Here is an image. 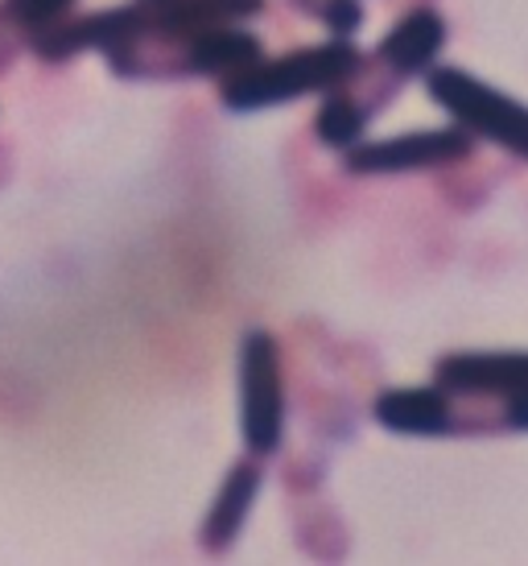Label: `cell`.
<instances>
[{"mask_svg":"<svg viewBox=\"0 0 528 566\" xmlns=\"http://www.w3.org/2000/svg\"><path fill=\"white\" fill-rule=\"evenodd\" d=\"M442 46H446V21H442L437 9L421 4V9H409V13L380 38L376 59L389 66L392 75L409 80V75H425V71L437 63Z\"/></svg>","mask_w":528,"mask_h":566,"instance_id":"cell-7","label":"cell"},{"mask_svg":"<svg viewBox=\"0 0 528 566\" xmlns=\"http://www.w3.org/2000/svg\"><path fill=\"white\" fill-rule=\"evenodd\" d=\"M264 59V46L256 33L232 30V25H211L190 38L187 66L190 75H211V80H228L240 75Z\"/></svg>","mask_w":528,"mask_h":566,"instance_id":"cell-9","label":"cell"},{"mask_svg":"<svg viewBox=\"0 0 528 566\" xmlns=\"http://www.w3.org/2000/svg\"><path fill=\"white\" fill-rule=\"evenodd\" d=\"M434 380L451 394L528 397V352H451L434 364Z\"/></svg>","mask_w":528,"mask_h":566,"instance_id":"cell-5","label":"cell"},{"mask_svg":"<svg viewBox=\"0 0 528 566\" xmlns=\"http://www.w3.org/2000/svg\"><path fill=\"white\" fill-rule=\"evenodd\" d=\"M425 92L454 125H463L475 142H492L504 154L528 161V104L513 99L492 83L475 80L463 66H430Z\"/></svg>","mask_w":528,"mask_h":566,"instance_id":"cell-2","label":"cell"},{"mask_svg":"<svg viewBox=\"0 0 528 566\" xmlns=\"http://www.w3.org/2000/svg\"><path fill=\"white\" fill-rule=\"evenodd\" d=\"M363 54L351 46V38H335L327 46L294 50L285 59L273 63H256L240 75H228L219 83V99L232 112H261L277 108L302 95H327L342 83H351V75L359 71Z\"/></svg>","mask_w":528,"mask_h":566,"instance_id":"cell-1","label":"cell"},{"mask_svg":"<svg viewBox=\"0 0 528 566\" xmlns=\"http://www.w3.org/2000/svg\"><path fill=\"white\" fill-rule=\"evenodd\" d=\"M471 154H475V137L463 125L421 128V133H401L389 142H356L347 149V170L363 174V178H384V174L458 166Z\"/></svg>","mask_w":528,"mask_h":566,"instance_id":"cell-4","label":"cell"},{"mask_svg":"<svg viewBox=\"0 0 528 566\" xmlns=\"http://www.w3.org/2000/svg\"><path fill=\"white\" fill-rule=\"evenodd\" d=\"M368 125H372V112L363 108V104H359V95H351L347 87L327 92L323 108H318V116H314V133L323 137V145L342 149V154H347L356 142H363Z\"/></svg>","mask_w":528,"mask_h":566,"instance_id":"cell-10","label":"cell"},{"mask_svg":"<svg viewBox=\"0 0 528 566\" xmlns=\"http://www.w3.org/2000/svg\"><path fill=\"white\" fill-rule=\"evenodd\" d=\"M71 4H75V0H4L0 13L9 17L17 30L25 33V42H30V33L46 30L54 21H63Z\"/></svg>","mask_w":528,"mask_h":566,"instance_id":"cell-11","label":"cell"},{"mask_svg":"<svg viewBox=\"0 0 528 566\" xmlns=\"http://www.w3.org/2000/svg\"><path fill=\"white\" fill-rule=\"evenodd\" d=\"M318 17L327 21L335 38H351L363 25V4L359 0H318Z\"/></svg>","mask_w":528,"mask_h":566,"instance_id":"cell-12","label":"cell"},{"mask_svg":"<svg viewBox=\"0 0 528 566\" xmlns=\"http://www.w3.org/2000/svg\"><path fill=\"white\" fill-rule=\"evenodd\" d=\"M376 422L404 439H451V394L442 385L384 389L376 397Z\"/></svg>","mask_w":528,"mask_h":566,"instance_id":"cell-6","label":"cell"},{"mask_svg":"<svg viewBox=\"0 0 528 566\" xmlns=\"http://www.w3.org/2000/svg\"><path fill=\"white\" fill-rule=\"evenodd\" d=\"M240 430L252 455H277L285 434V377L277 339L268 331H249L240 347Z\"/></svg>","mask_w":528,"mask_h":566,"instance_id":"cell-3","label":"cell"},{"mask_svg":"<svg viewBox=\"0 0 528 566\" xmlns=\"http://www.w3.org/2000/svg\"><path fill=\"white\" fill-rule=\"evenodd\" d=\"M264 475L256 468V459H240L228 468L223 475V488H219L215 504H211V513H207V525H202V546L211 554L228 551L235 542V534L244 530V521H249V509L256 501V492H261Z\"/></svg>","mask_w":528,"mask_h":566,"instance_id":"cell-8","label":"cell"}]
</instances>
